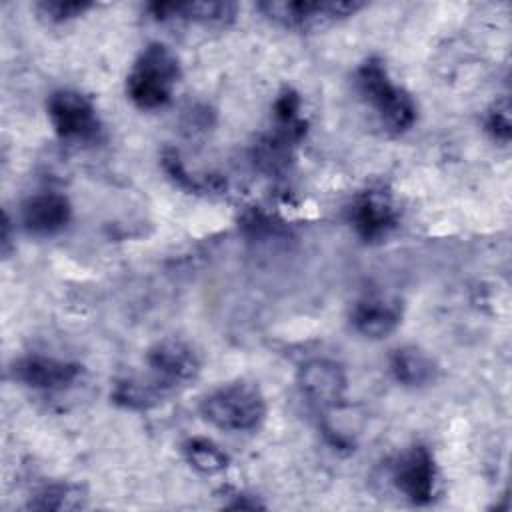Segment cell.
<instances>
[{
    "label": "cell",
    "mask_w": 512,
    "mask_h": 512,
    "mask_svg": "<svg viewBox=\"0 0 512 512\" xmlns=\"http://www.w3.org/2000/svg\"><path fill=\"white\" fill-rule=\"evenodd\" d=\"M354 84L360 98L374 110L384 132L400 136L414 126L418 116L416 102L402 86L392 82L382 58H366L354 72Z\"/></svg>",
    "instance_id": "cell-1"
},
{
    "label": "cell",
    "mask_w": 512,
    "mask_h": 512,
    "mask_svg": "<svg viewBox=\"0 0 512 512\" xmlns=\"http://www.w3.org/2000/svg\"><path fill=\"white\" fill-rule=\"evenodd\" d=\"M180 76L176 54L166 44L150 42L128 70L126 94L136 108L158 110L172 100Z\"/></svg>",
    "instance_id": "cell-2"
},
{
    "label": "cell",
    "mask_w": 512,
    "mask_h": 512,
    "mask_svg": "<svg viewBox=\"0 0 512 512\" xmlns=\"http://www.w3.org/2000/svg\"><path fill=\"white\" fill-rule=\"evenodd\" d=\"M200 414L224 432H252L266 420L268 406L256 384L236 380L208 392L200 402Z\"/></svg>",
    "instance_id": "cell-3"
},
{
    "label": "cell",
    "mask_w": 512,
    "mask_h": 512,
    "mask_svg": "<svg viewBox=\"0 0 512 512\" xmlns=\"http://www.w3.org/2000/svg\"><path fill=\"white\" fill-rule=\"evenodd\" d=\"M272 24L292 32H312L346 20L364 8L358 0H266L256 6Z\"/></svg>",
    "instance_id": "cell-4"
},
{
    "label": "cell",
    "mask_w": 512,
    "mask_h": 512,
    "mask_svg": "<svg viewBox=\"0 0 512 512\" xmlns=\"http://www.w3.org/2000/svg\"><path fill=\"white\" fill-rule=\"evenodd\" d=\"M46 112L54 132L66 142H90L102 130L94 102L72 88L54 90L46 100Z\"/></svg>",
    "instance_id": "cell-5"
},
{
    "label": "cell",
    "mask_w": 512,
    "mask_h": 512,
    "mask_svg": "<svg viewBox=\"0 0 512 512\" xmlns=\"http://www.w3.org/2000/svg\"><path fill=\"white\" fill-rule=\"evenodd\" d=\"M146 364L150 370V380L166 394L192 382L202 368L200 354L192 344L180 338L158 340L146 352Z\"/></svg>",
    "instance_id": "cell-6"
},
{
    "label": "cell",
    "mask_w": 512,
    "mask_h": 512,
    "mask_svg": "<svg viewBox=\"0 0 512 512\" xmlns=\"http://www.w3.org/2000/svg\"><path fill=\"white\" fill-rule=\"evenodd\" d=\"M394 488L412 504L426 506L436 494V462L424 444H414L400 452L390 466Z\"/></svg>",
    "instance_id": "cell-7"
},
{
    "label": "cell",
    "mask_w": 512,
    "mask_h": 512,
    "mask_svg": "<svg viewBox=\"0 0 512 512\" xmlns=\"http://www.w3.org/2000/svg\"><path fill=\"white\" fill-rule=\"evenodd\" d=\"M10 378L26 388L40 390V392H60L82 376L84 368L78 362L60 360L54 356H42V354H26L16 358L10 368Z\"/></svg>",
    "instance_id": "cell-8"
},
{
    "label": "cell",
    "mask_w": 512,
    "mask_h": 512,
    "mask_svg": "<svg viewBox=\"0 0 512 512\" xmlns=\"http://www.w3.org/2000/svg\"><path fill=\"white\" fill-rule=\"evenodd\" d=\"M348 222L362 242L376 244L396 230L398 210L388 192L370 188L352 200L348 208Z\"/></svg>",
    "instance_id": "cell-9"
},
{
    "label": "cell",
    "mask_w": 512,
    "mask_h": 512,
    "mask_svg": "<svg viewBox=\"0 0 512 512\" xmlns=\"http://www.w3.org/2000/svg\"><path fill=\"white\" fill-rule=\"evenodd\" d=\"M298 386L302 396L318 410L336 408L342 404L348 388L344 368L328 358H314L300 366Z\"/></svg>",
    "instance_id": "cell-10"
},
{
    "label": "cell",
    "mask_w": 512,
    "mask_h": 512,
    "mask_svg": "<svg viewBox=\"0 0 512 512\" xmlns=\"http://www.w3.org/2000/svg\"><path fill=\"white\" fill-rule=\"evenodd\" d=\"M402 322V302L390 294H366L350 310L352 328L370 340L390 336Z\"/></svg>",
    "instance_id": "cell-11"
},
{
    "label": "cell",
    "mask_w": 512,
    "mask_h": 512,
    "mask_svg": "<svg viewBox=\"0 0 512 512\" xmlns=\"http://www.w3.org/2000/svg\"><path fill=\"white\" fill-rule=\"evenodd\" d=\"M72 220V204L64 194L38 192L28 196L20 206V222L32 236L60 234Z\"/></svg>",
    "instance_id": "cell-12"
},
{
    "label": "cell",
    "mask_w": 512,
    "mask_h": 512,
    "mask_svg": "<svg viewBox=\"0 0 512 512\" xmlns=\"http://www.w3.org/2000/svg\"><path fill=\"white\" fill-rule=\"evenodd\" d=\"M146 10L158 22L186 20L204 26H226L238 14L234 2H152Z\"/></svg>",
    "instance_id": "cell-13"
},
{
    "label": "cell",
    "mask_w": 512,
    "mask_h": 512,
    "mask_svg": "<svg viewBox=\"0 0 512 512\" xmlns=\"http://www.w3.org/2000/svg\"><path fill=\"white\" fill-rule=\"evenodd\" d=\"M390 372L406 388H422L436 380L438 366L430 354L418 346H400L390 354Z\"/></svg>",
    "instance_id": "cell-14"
},
{
    "label": "cell",
    "mask_w": 512,
    "mask_h": 512,
    "mask_svg": "<svg viewBox=\"0 0 512 512\" xmlns=\"http://www.w3.org/2000/svg\"><path fill=\"white\" fill-rule=\"evenodd\" d=\"M168 396L158 384L142 378H122L112 388V402L126 410H148Z\"/></svg>",
    "instance_id": "cell-15"
},
{
    "label": "cell",
    "mask_w": 512,
    "mask_h": 512,
    "mask_svg": "<svg viewBox=\"0 0 512 512\" xmlns=\"http://www.w3.org/2000/svg\"><path fill=\"white\" fill-rule=\"evenodd\" d=\"M84 490L72 482H50L38 488L26 508L30 510H78L84 508Z\"/></svg>",
    "instance_id": "cell-16"
},
{
    "label": "cell",
    "mask_w": 512,
    "mask_h": 512,
    "mask_svg": "<svg viewBox=\"0 0 512 512\" xmlns=\"http://www.w3.org/2000/svg\"><path fill=\"white\" fill-rule=\"evenodd\" d=\"M186 462L200 474H218L228 468V454L210 438L192 436L182 442Z\"/></svg>",
    "instance_id": "cell-17"
},
{
    "label": "cell",
    "mask_w": 512,
    "mask_h": 512,
    "mask_svg": "<svg viewBox=\"0 0 512 512\" xmlns=\"http://www.w3.org/2000/svg\"><path fill=\"white\" fill-rule=\"evenodd\" d=\"M34 8L44 20L52 24H64L84 16L90 8H94V4L88 0H42L36 2Z\"/></svg>",
    "instance_id": "cell-18"
},
{
    "label": "cell",
    "mask_w": 512,
    "mask_h": 512,
    "mask_svg": "<svg viewBox=\"0 0 512 512\" xmlns=\"http://www.w3.org/2000/svg\"><path fill=\"white\" fill-rule=\"evenodd\" d=\"M510 106H508V100L502 98V100H496L492 104V108L488 110L486 114V120H484V130L492 136V140L496 142H502V144H508L510 140Z\"/></svg>",
    "instance_id": "cell-19"
},
{
    "label": "cell",
    "mask_w": 512,
    "mask_h": 512,
    "mask_svg": "<svg viewBox=\"0 0 512 512\" xmlns=\"http://www.w3.org/2000/svg\"><path fill=\"white\" fill-rule=\"evenodd\" d=\"M10 250V216L4 214V222H2V252L8 254Z\"/></svg>",
    "instance_id": "cell-20"
}]
</instances>
